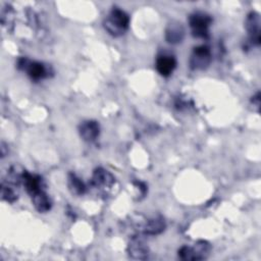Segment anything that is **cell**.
I'll return each instance as SVG.
<instances>
[{"label": "cell", "mask_w": 261, "mask_h": 261, "mask_svg": "<svg viewBox=\"0 0 261 261\" xmlns=\"http://www.w3.org/2000/svg\"><path fill=\"white\" fill-rule=\"evenodd\" d=\"M22 185L30 197L45 191L46 187L43 178L40 175L30 173L25 170L22 173Z\"/></svg>", "instance_id": "cell-8"}, {"label": "cell", "mask_w": 261, "mask_h": 261, "mask_svg": "<svg viewBox=\"0 0 261 261\" xmlns=\"http://www.w3.org/2000/svg\"><path fill=\"white\" fill-rule=\"evenodd\" d=\"M175 66H176V59L173 55L166 54V53L158 55L156 59L155 67L161 75L163 76L170 75L173 72Z\"/></svg>", "instance_id": "cell-10"}, {"label": "cell", "mask_w": 261, "mask_h": 261, "mask_svg": "<svg viewBox=\"0 0 261 261\" xmlns=\"http://www.w3.org/2000/svg\"><path fill=\"white\" fill-rule=\"evenodd\" d=\"M253 99L251 100L253 106L256 107V111H259V107H260V92H257L255 96L252 97Z\"/></svg>", "instance_id": "cell-17"}, {"label": "cell", "mask_w": 261, "mask_h": 261, "mask_svg": "<svg viewBox=\"0 0 261 261\" xmlns=\"http://www.w3.org/2000/svg\"><path fill=\"white\" fill-rule=\"evenodd\" d=\"M79 133L84 141L93 142L100 134V125L95 120H85L80 124Z\"/></svg>", "instance_id": "cell-11"}, {"label": "cell", "mask_w": 261, "mask_h": 261, "mask_svg": "<svg viewBox=\"0 0 261 261\" xmlns=\"http://www.w3.org/2000/svg\"><path fill=\"white\" fill-rule=\"evenodd\" d=\"M31 199H32V203H33L34 207L40 213H46L52 207V202L50 200V197L46 193V191H43L37 195L32 196Z\"/></svg>", "instance_id": "cell-14"}, {"label": "cell", "mask_w": 261, "mask_h": 261, "mask_svg": "<svg viewBox=\"0 0 261 261\" xmlns=\"http://www.w3.org/2000/svg\"><path fill=\"white\" fill-rule=\"evenodd\" d=\"M211 49L207 45H200L194 48L190 57V66L192 69H205L211 62Z\"/></svg>", "instance_id": "cell-5"}, {"label": "cell", "mask_w": 261, "mask_h": 261, "mask_svg": "<svg viewBox=\"0 0 261 261\" xmlns=\"http://www.w3.org/2000/svg\"><path fill=\"white\" fill-rule=\"evenodd\" d=\"M185 37V28L178 21H171L165 29V40L170 44H178Z\"/></svg>", "instance_id": "cell-12"}, {"label": "cell", "mask_w": 261, "mask_h": 261, "mask_svg": "<svg viewBox=\"0 0 261 261\" xmlns=\"http://www.w3.org/2000/svg\"><path fill=\"white\" fill-rule=\"evenodd\" d=\"M14 185H11L9 182H5L3 181L1 185V197L3 200L9 202V203H13L17 200L18 194L17 192L14 190Z\"/></svg>", "instance_id": "cell-16"}, {"label": "cell", "mask_w": 261, "mask_h": 261, "mask_svg": "<svg viewBox=\"0 0 261 261\" xmlns=\"http://www.w3.org/2000/svg\"><path fill=\"white\" fill-rule=\"evenodd\" d=\"M165 220L161 216H155L148 219L143 225V233L147 236H156L165 229Z\"/></svg>", "instance_id": "cell-13"}, {"label": "cell", "mask_w": 261, "mask_h": 261, "mask_svg": "<svg viewBox=\"0 0 261 261\" xmlns=\"http://www.w3.org/2000/svg\"><path fill=\"white\" fill-rule=\"evenodd\" d=\"M68 189L72 195L76 196H82L86 192V186L82 181L80 177H77L74 173H69L68 174V180H67Z\"/></svg>", "instance_id": "cell-15"}, {"label": "cell", "mask_w": 261, "mask_h": 261, "mask_svg": "<svg viewBox=\"0 0 261 261\" xmlns=\"http://www.w3.org/2000/svg\"><path fill=\"white\" fill-rule=\"evenodd\" d=\"M212 23V17L203 11H195L189 16V24L192 35L195 38L208 39L209 27Z\"/></svg>", "instance_id": "cell-2"}, {"label": "cell", "mask_w": 261, "mask_h": 261, "mask_svg": "<svg viewBox=\"0 0 261 261\" xmlns=\"http://www.w3.org/2000/svg\"><path fill=\"white\" fill-rule=\"evenodd\" d=\"M211 251V246L206 241H198L193 246H182L178 250V257L181 260H204Z\"/></svg>", "instance_id": "cell-3"}, {"label": "cell", "mask_w": 261, "mask_h": 261, "mask_svg": "<svg viewBox=\"0 0 261 261\" xmlns=\"http://www.w3.org/2000/svg\"><path fill=\"white\" fill-rule=\"evenodd\" d=\"M245 27L249 35V40L251 44L259 46L261 37H260V15L256 11H251L246 18Z\"/></svg>", "instance_id": "cell-7"}, {"label": "cell", "mask_w": 261, "mask_h": 261, "mask_svg": "<svg viewBox=\"0 0 261 261\" xmlns=\"http://www.w3.org/2000/svg\"><path fill=\"white\" fill-rule=\"evenodd\" d=\"M127 253L134 259H147L149 255V248L141 234L134 236L130 239L127 245Z\"/></svg>", "instance_id": "cell-9"}, {"label": "cell", "mask_w": 261, "mask_h": 261, "mask_svg": "<svg viewBox=\"0 0 261 261\" xmlns=\"http://www.w3.org/2000/svg\"><path fill=\"white\" fill-rule=\"evenodd\" d=\"M17 67L28 73L33 81H41L49 76L50 68L39 61H32L25 57L17 60Z\"/></svg>", "instance_id": "cell-4"}, {"label": "cell", "mask_w": 261, "mask_h": 261, "mask_svg": "<svg viewBox=\"0 0 261 261\" xmlns=\"http://www.w3.org/2000/svg\"><path fill=\"white\" fill-rule=\"evenodd\" d=\"M129 24L128 14L117 7H113L103 21L105 31L112 37L122 36Z\"/></svg>", "instance_id": "cell-1"}, {"label": "cell", "mask_w": 261, "mask_h": 261, "mask_svg": "<svg viewBox=\"0 0 261 261\" xmlns=\"http://www.w3.org/2000/svg\"><path fill=\"white\" fill-rule=\"evenodd\" d=\"M115 182L114 176L102 167H98L94 170L91 178V186L99 191H106L110 189Z\"/></svg>", "instance_id": "cell-6"}]
</instances>
